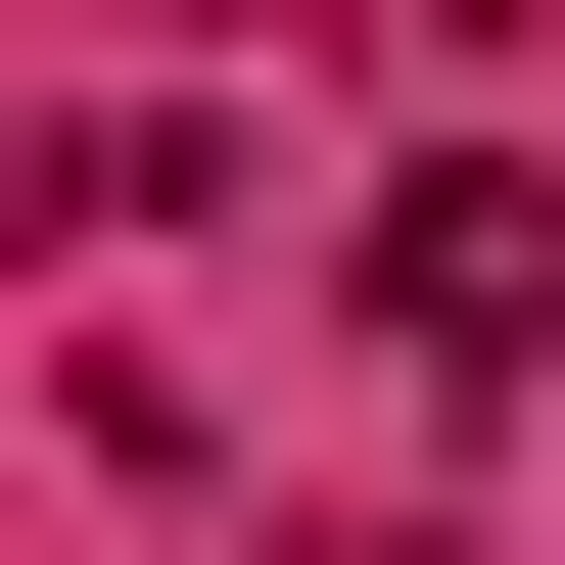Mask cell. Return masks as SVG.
Here are the masks:
<instances>
[{"label": "cell", "instance_id": "obj_1", "mask_svg": "<svg viewBox=\"0 0 565 565\" xmlns=\"http://www.w3.org/2000/svg\"><path fill=\"white\" fill-rule=\"evenodd\" d=\"M377 377H565V189H519V141L377 189Z\"/></svg>", "mask_w": 565, "mask_h": 565}]
</instances>
